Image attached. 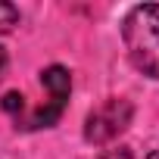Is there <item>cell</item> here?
Returning a JSON list of instances; mask_svg holds the SVG:
<instances>
[{
	"label": "cell",
	"instance_id": "6",
	"mask_svg": "<svg viewBox=\"0 0 159 159\" xmlns=\"http://www.w3.org/2000/svg\"><path fill=\"white\" fill-rule=\"evenodd\" d=\"M100 159H134V153H131L128 147H112V150H106Z\"/></svg>",
	"mask_w": 159,
	"mask_h": 159
},
{
	"label": "cell",
	"instance_id": "1",
	"mask_svg": "<svg viewBox=\"0 0 159 159\" xmlns=\"http://www.w3.org/2000/svg\"><path fill=\"white\" fill-rule=\"evenodd\" d=\"M122 41L131 66L159 81V3L134 7L122 22Z\"/></svg>",
	"mask_w": 159,
	"mask_h": 159
},
{
	"label": "cell",
	"instance_id": "4",
	"mask_svg": "<svg viewBox=\"0 0 159 159\" xmlns=\"http://www.w3.org/2000/svg\"><path fill=\"white\" fill-rule=\"evenodd\" d=\"M16 25H19V7H13V3H3V0H0V34L13 31Z\"/></svg>",
	"mask_w": 159,
	"mask_h": 159
},
{
	"label": "cell",
	"instance_id": "7",
	"mask_svg": "<svg viewBox=\"0 0 159 159\" xmlns=\"http://www.w3.org/2000/svg\"><path fill=\"white\" fill-rule=\"evenodd\" d=\"M7 66H10V59H7V50H3V47H0V78H3V75H7Z\"/></svg>",
	"mask_w": 159,
	"mask_h": 159
},
{
	"label": "cell",
	"instance_id": "2",
	"mask_svg": "<svg viewBox=\"0 0 159 159\" xmlns=\"http://www.w3.org/2000/svg\"><path fill=\"white\" fill-rule=\"evenodd\" d=\"M134 119V106L125 97H109L106 103H100L97 109L88 112L84 119V140L94 147H106L112 143Z\"/></svg>",
	"mask_w": 159,
	"mask_h": 159
},
{
	"label": "cell",
	"instance_id": "5",
	"mask_svg": "<svg viewBox=\"0 0 159 159\" xmlns=\"http://www.w3.org/2000/svg\"><path fill=\"white\" fill-rule=\"evenodd\" d=\"M0 106H3L10 116H16L19 119V112L25 109V97L19 94V91H10V94H3V100H0Z\"/></svg>",
	"mask_w": 159,
	"mask_h": 159
},
{
	"label": "cell",
	"instance_id": "8",
	"mask_svg": "<svg viewBox=\"0 0 159 159\" xmlns=\"http://www.w3.org/2000/svg\"><path fill=\"white\" fill-rule=\"evenodd\" d=\"M147 159H159V150H153V153H150V156H147Z\"/></svg>",
	"mask_w": 159,
	"mask_h": 159
},
{
	"label": "cell",
	"instance_id": "3",
	"mask_svg": "<svg viewBox=\"0 0 159 159\" xmlns=\"http://www.w3.org/2000/svg\"><path fill=\"white\" fill-rule=\"evenodd\" d=\"M41 84L50 91V106H41V109L22 125V128H31V131L50 128V125L59 122V116H62V109H66V103H69V94H72V75H69V69H62V66H47V69L41 72Z\"/></svg>",
	"mask_w": 159,
	"mask_h": 159
}]
</instances>
